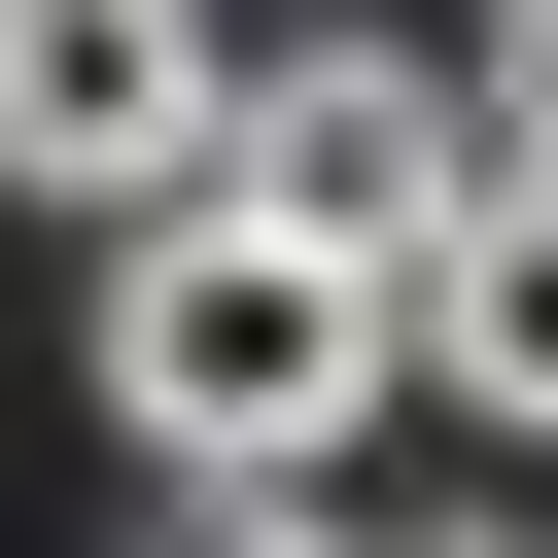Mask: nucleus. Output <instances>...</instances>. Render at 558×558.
Returning <instances> with one entry per match:
<instances>
[{"label": "nucleus", "mask_w": 558, "mask_h": 558, "mask_svg": "<svg viewBox=\"0 0 558 558\" xmlns=\"http://www.w3.org/2000/svg\"><path fill=\"white\" fill-rule=\"evenodd\" d=\"M105 418H140L174 488H314V453L384 418V279H314L279 209H140V244H105Z\"/></svg>", "instance_id": "obj_1"}, {"label": "nucleus", "mask_w": 558, "mask_h": 558, "mask_svg": "<svg viewBox=\"0 0 558 558\" xmlns=\"http://www.w3.org/2000/svg\"><path fill=\"white\" fill-rule=\"evenodd\" d=\"M209 209H279L314 279H418V244L488 209V140H453V70H418V35H244V105H209Z\"/></svg>", "instance_id": "obj_2"}, {"label": "nucleus", "mask_w": 558, "mask_h": 558, "mask_svg": "<svg viewBox=\"0 0 558 558\" xmlns=\"http://www.w3.org/2000/svg\"><path fill=\"white\" fill-rule=\"evenodd\" d=\"M209 105H244L209 0H0V174H35V209H105V244L209 209Z\"/></svg>", "instance_id": "obj_3"}, {"label": "nucleus", "mask_w": 558, "mask_h": 558, "mask_svg": "<svg viewBox=\"0 0 558 558\" xmlns=\"http://www.w3.org/2000/svg\"><path fill=\"white\" fill-rule=\"evenodd\" d=\"M384 349H418V384H488V418L558 453V174H488V209L384 279Z\"/></svg>", "instance_id": "obj_4"}, {"label": "nucleus", "mask_w": 558, "mask_h": 558, "mask_svg": "<svg viewBox=\"0 0 558 558\" xmlns=\"http://www.w3.org/2000/svg\"><path fill=\"white\" fill-rule=\"evenodd\" d=\"M453 140H488V174H558V0H488V70H453Z\"/></svg>", "instance_id": "obj_5"}, {"label": "nucleus", "mask_w": 558, "mask_h": 558, "mask_svg": "<svg viewBox=\"0 0 558 558\" xmlns=\"http://www.w3.org/2000/svg\"><path fill=\"white\" fill-rule=\"evenodd\" d=\"M174 558H349V523H314V488H174Z\"/></svg>", "instance_id": "obj_6"}, {"label": "nucleus", "mask_w": 558, "mask_h": 558, "mask_svg": "<svg viewBox=\"0 0 558 558\" xmlns=\"http://www.w3.org/2000/svg\"><path fill=\"white\" fill-rule=\"evenodd\" d=\"M384 558H558V523H384Z\"/></svg>", "instance_id": "obj_7"}]
</instances>
